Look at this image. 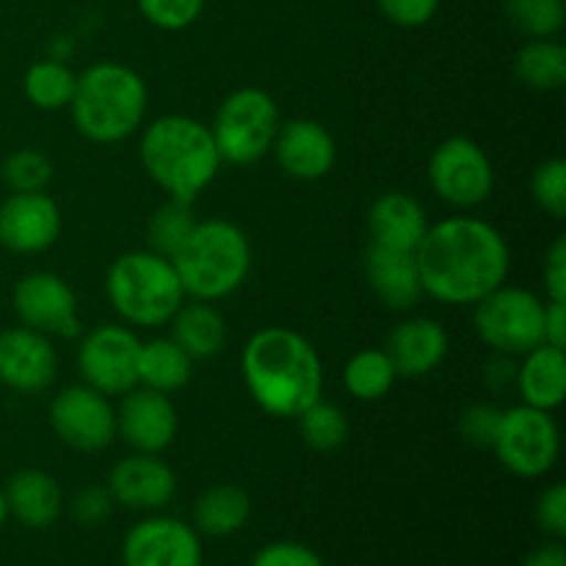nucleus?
<instances>
[{
	"mask_svg": "<svg viewBox=\"0 0 566 566\" xmlns=\"http://www.w3.org/2000/svg\"><path fill=\"white\" fill-rule=\"evenodd\" d=\"M415 260L423 296L457 307H473L486 293L506 285L512 269L506 238L475 216H453L431 224L415 249Z\"/></svg>",
	"mask_w": 566,
	"mask_h": 566,
	"instance_id": "1",
	"label": "nucleus"
},
{
	"mask_svg": "<svg viewBox=\"0 0 566 566\" xmlns=\"http://www.w3.org/2000/svg\"><path fill=\"white\" fill-rule=\"evenodd\" d=\"M243 385L271 418L296 420L324 392V363L307 337L287 326L254 332L241 354Z\"/></svg>",
	"mask_w": 566,
	"mask_h": 566,
	"instance_id": "2",
	"label": "nucleus"
},
{
	"mask_svg": "<svg viewBox=\"0 0 566 566\" xmlns=\"http://www.w3.org/2000/svg\"><path fill=\"white\" fill-rule=\"evenodd\" d=\"M138 158L149 180L169 199L193 202L221 169L213 133L205 122L166 114L142 130Z\"/></svg>",
	"mask_w": 566,
	"mask_h": 566,
	"instance_id": "3",
	"label": "nucleus"
},
{
	"mask_svg": "<svg viewBox=\"0 0 566 566\" xmlns=\"http://www.w3.org/2000/svg\"><path fill=\"white\" fill-rule=\"evenodd\" d=\"M149 92L144 77L119 61H97L77 75L72 125L94 144H119L144 125Z\"/></svg>",
	"mask_w": 566,
	"mask_h": 566,
	"instance_id": "4",
	"label": "nucleus"
},
{
	"mask_svg": "<svg viewBox=\"0 0 566 566\" xmlns=\"http://www.w3.org/2000/svg\"><path fill=\"white\" fill-rule=\"evenodd\" d=\"M186 298L219 302L232 296L252 271V243L227 219L197 221L191 235L171 254Z\"/></svg>",
	"mask_w": 566,
	"mask_h": 566,
	"instance_id": "5",
	"label": "nucleus"
},
{
	"mask_svg": "<svg viewBox=\"0 0 566 566\" xmlns=\"http://www.w3.org/2000/svg\"><path fill=\"white\" fill-rule=\"evenodd\" d=\"M105 293L114 313L138 329H160L186 302L171 260L153 249L119 254L105 276Z\"/></svg>",
	"mask_w": 566,
	"mask_h": 566,
	"instance_id": "6",
	"label": "nucleus"
},
{
	"mask_svg": "<svg viewBox=\"0 0 566 566\" xmlns=\"http://www.w3.org/2000/svg\"><path fill=\"white\" fill-rule=\"evenodd\" d=\"M280 125V105L263 88L243 86L227 94L210 127L221 164H258L274 147Z\"/></svg>",
	"mask_w": 566,
	"mask_h": 566,
	"instance_id": "7",
	"label": "nucleus"
},
{
	"mask_svg": "<svg viewBox=\"0 0 566 566\" xmlns=\"http://www.w3.org/2000/svg\"><path fill=\"white\" fill-rule=\"evenodd\" d=\"M473 324L481 343L495 354L520 359L545 343L542 321H545V302L525 287L501 285L473 304Z\"/></svg>",
	"mask_w": 566,
	"mask_h": 566,
	"instance_id": "8",
	"label": "nucleus"
},
{
	"mask_svg": "<svg viewBox=\"0 0 566 566\" xmlns=\"http://www.w3.org/2000/svg\"><path fill=\"white\" fill-rule=\"evenodd\" d=\"M492 451L503 468L517 479H542L556 464L562 434L553 412L517 403L501 412Z\"/></svg>",
	"mask_w": 566,
	"mask_h": 566,
	"instance_id": "9",
	"label": "nucleus"
},
{
	"mask_svg": "<svg viewBox=\"0 0 566 566\" xmlns=\"http://www.w3.org/2000/svg\"><path fill=\"white\" fill-rule=\"evenodd\" d=\"M138 354H142V340L130 326H94L77 346V370L83 385L108 398L125 396L138 387Z\"/></svg>",
	"mask_w": 566,
	"mask_h": 566,
	"instance_id": "10",
	"label": "nucleus"
},
{
	"mask_svg": "<svg viewBox=\"0 0 566 566\" xmlns=\"http://www.w3.org/2000/svg\"><path fill=\"white\" fill-rule=\"evenodd\" d=\"M429 182L442 202L470 210L490 199L495 188V169L479 142L468 136H453L431 153Z\"/></svg>",
	"mask_w": 566,
	"mask_h": 566,
	"instance_id": "11",
	"label": "nucleus"
},
{
	"mask_svg": "<svg viewBox=\"0 0 566 566\" xmlns=\"http://www.w3.org/2000/svg\"><path fill=\"white\" fill-rule=\"evenodd\" d=\"M48 420L53 434L72 451L99 453L116 440L114 403L88 385H72L55 392Z\"/></svg>",
	"mask_w": 566,
	"mask_h": 566,
	"instance_id": "12",
	"label": "nucleus"
},
{
	"mask_svg": "<svg viewBox=\"0 0 566 566\" xmlns=\"http://www.w3.org/2000/svg\"><path fill=\"white\" fill-rule=\"evenodd\" d=\"M11 304L22 326L36 329L48 337L81 335V315H77V296L64 276L53 271H31L20 276L11 293Z\"/></svg>",
	"mask_w": 566,
	"mask_h": 566,
	"instance_id": "13",
	"label": "nucleus"
},
{
	"mask_svg": "<svg viewBox=\"0 0 566 566\" xmlns=\"http://www.w3.org/2000/svg\"><path fill=\"white\" fill-rule=\"evenodd\" d=\"M125 566H202V542L177 517H147L133 525L122 542Z\"/></svg>",
	"mask_w": 566,
	"mask_h": 566,
	"instance_id": "14",
	"label": "nucleus"
},
{
	"mask_svg": "<svg viewBox=\"0 0 566 566\" xmlns=\"http://www.w3.org/2000/svg\"><path fill=\"white\" fill-rule=\"evenodd\" d=\"M59 376V354L48 335L28 326L0 332V385L20 396L48 390Z\"/></svg>",
	"mask_w": 566,
	"mask_h": 566,
	"instance_id": "15",
	"label": "nucleus"
},
{
	"mask_svg": "<svg viewBox=\"0 0 566 566\" xmlns=\"http://www.w3.org/2000/svg\"><path fill=\"white\" fill-rule=\"evenodd\" d=\"M119 398L116 437H122L136 453H164L175 442L180 426L171 398L142 385Z\"/></svg>",
	"mask_w": 566,
	"mask_h": 566,
	"instance_id": "16",
	"label": "nucleus"
},
{
	"mask_svg": "<svg viewBox=\"0 0 566 566\" xmlns=\"http://www.w3.org/2000/svg\"><path fill=\"white\" fill-rule=\"evenodd\" d=\"M61 235V208L44 191L11 193L0 202V247L14 254H39Z\"/></svg>",
	"mask_w": 566,
	"mask_h": 566,
	"instance_id": "17",
	"label": "nucleus"
},
{
	"mask_svg": "<svg viewBox=\"0 0 566 566\" xmlns=\"http://www.w3.org/2000/svg\"><path fill=\"white\" fill-rule=\"evenodd\" d=\"M114 503L133 512H160L177 495V475L160 453H136L119 459L108 473Z\"/></svg>",
	"mask_w": 566,
	"mask_h": 566,
	"instance_id": "18",
	"label": "nucleus"
},
{
	"mask_svg": "<svg viewBox=\"0 0 566 566\" xmlns=\"http://www.w3.org/2000/svg\"><path fill=\"white\" fill-rule=\"evenodd\" d=\"M271 153L287 177L298 182H313L332 171L337 160V144L321 122L291 119L276 130Z\"/></svg>",
	"mask_w": 566,
	"mask_h": 566,
	"instance_id": "19",
	"label": "nucleus"
},
{
	"mask_svg": "<svg viewBox=\"0 0 566 566\" xmlns=\"http://www.w3.org/2000/svg\"><path fill=\"white\" fill-rule=\"evenodd\" d=\"M448 332L442 329L440 321L434 318H407L390 332L387 337V357L392 368L403 379H420L429 376L446 363L448 357Z\"/></svg>",
	"mask_w": 566,
	"mask_h": 566,
	"instance_id": "20",
	"label": "nucleus"
},
{
	"mask_svg": "<svg viewBox=\"0 0 566 566\" xmlns=\"http://www.w3.org/2000/svg\"><path fill=\"white\" fill-rule=\"evenodd\" d=\"M365 280L379 302L390 310H409L423 296L415 252L370 243L365 252Z\"/></svg>",
	"mask_w": 566,
	"mask_h": 566,
	"instance_id": "21",
	"label": "nucleus"
},
{
	"mask_svg": "<svg viewBox=\"0 0 566 566\" xmlns=\"http://www.w3.org/2000/svg\"><path fill=\"white\" fill-rule=\"evenodd\" d=\"M9 517L25 528L44 531L64 512V492L59 481L39 468H22L3 486Z\"/></svg>",
	"mask_w": 566,
	"mask_h": 566,
	"instance_id": "22",
	"label": "nucleus"
},
{
	"mask_svg": "<svg viewBox=\"0 0 566 566\" xmlns=\"http://www.w3.org/2000/svg\"><path fill=\"white\" fill-rule=\"evenodd\" d=\"M429 227L423 205L403 191L381 193L368 210L370 243H379V247L415 252Z\"/></svg>",
	"mask_w": 566,
	"mask_h": 566,
	"instance_id": "23",
	"label": "nucleus"
},
{
	"mask_svg": "<svg viewBox=\"0 0 566 566\" xmlns=\"http://www.w3.org/2000/svg\"><path fill=\"white\" fill-rule=\"evenodd\" d=\"M523 363L517 365V387L523 403L534 409H545L553 412L564 403L566 398V352L564 348L547 346L539 343L536 348H531L528 354H523Z\"/></svg>",
	"mask_w": 566,
	"mask_h": 566,
	"instance_id": "24",
	"label": "nucleus"
},
{
	"mask_svg": "<svg viewBox=\"0 0 566 566\" xmlns=\"http://www.w3.org/2000/svg\"><path fill=\"white\" fill-rule=\"evenodd\" d=\"M171 340L197 363L210 359L224 348L227 321L210 302H182L180 310L171 315Z\"/></svg>",
	"mask_w": 566,
	"mask_h": 566,
	"instance_id": "25",
	"label": "nucleus"
},
{
	"mask_svg": "<svg viewBox=\"0 0 566 566\" xmlns=\"http://www.w3.org/2000/svg\"><path fill=\"white\" fill-rule=\"evenodd\" d=\"M252 501L235 484H216L193 503V531L210 539H227L249 523Z\"/></svg>",
	"mask_w": 566,
	"mask_h": 566,
	"instance_id": "26",
	"label": "nucleus"
},
{
	"mask_svg": "<svg viewBox=\"0 0 566 566\" xmlns=\"http://www.w3.org/2000/svg\"><path fill=\"white\" fill-rule=\"evenodd\" d=\"M193 376V359L177 346L171 337H155L142 343L138 354V385L149 387L155 392L182 390Z\"/></svg>",
	"mask_w": 566,
	"mask_h": 566,
	"instance_id": "27",
	"label": "nucleus"
},
{
	"mask_svg": "<svg viewBox=\"0 0 566 566\" xmlns=\"http://www.w3.org/2000/svg\"><path fill=\"white\" fill-rule=\"evenodd\" d=\"M514 77L534 92H558L566 83V48L556 39H528L512 61Z\"/></svg>",
	"mask_w": 566,
	"mask_h": 566,
	"instance_id": "28",
	"label": "nucleus"
},
{
	"mask_svg": "<svg viewBox=\"0 0 566 566\" xmlns=\"http://www.w3.org/2000/svg\"><path fill=\"white\" fill-rule=\"evenodd\" d=\"M75 86L77 75L59 59H44L31 64L25 72V81H22L28 103L39 111L70 108Z\"/></svg>",
	"mask_w": 566,
	"mask_h": 566,
	"instance_id": "29",
	"label": "nucleus"
},
{
	"mask_svg": "<svg viewBox=\"0 0 566 566\" xmlns=\"http://www.w3.org/2000/svg\"><path fill=\"white\" fill-rule=\"evenodd\" d=\"M396 379L398 374L385 348H363L348 359L343 370V385L357 401H379L392 390Z\"/></svg>",
	"mask_w": 566,
	"mask_h": 566,
	"instance_id": "30",
	"label": "nucleus"
},
{
	"mask_svg": "<svg viewBox=\"0 0 566 566\" xmlns=\"http://www.w3.org/2000/svg\"><path fill=\"white\" fill-rule=\"evenodd\" d=\"M298 434L304 446L318 453H332L348 440V418L337 403L318 398L298 415Z\"/></svg>",
	"mask_w": 566,
	"mask_h": 566,
	"instance_id": "31",
	"label": "nucleus"
},
{
	"mask_svg": "<svg viewBox=\"0 0 566 566\" xmlns=\"http://www.w3.org/2000/svg\"><path fill=\"white\" fill-rule=\"evenodd\" d=\"M509 25L525 39H556L566 22L564 0H503Z\"/></svg>",
	"mask_w": 566,
	"mask_h": 566,
	"instance_id": "32",
	"label": "nucleus"
},
{
	"mask_svg": "<svg viewBox=\"0 0 566 566\" xmlns=\"http://www.w3.org/2000/svg\"><path fill=\"white\" fill-rule=\"evenodd\" d=\"M197 227V216H193V202H182V199H169L160 205L153 213L147 224L149 249L164 258H171L177 249L186 243L191 230Z\"/></svg>",
	"mask_w": 566,
	"mask_h": 566,
	"instance_id": "33",
	"label": "nucleus"
},
{
	"mask_svg": "<svg viewBox=\"0 0 566 566\" xmlns=\"http://www.w3.org/2000/svg\"><path fill=\"white\" fill-rule=\"evenodd\" d=\"M3 180L11 193L44 191L53 180V164L44 153L33 147H22L3 160Z\"/></svg>",
	"mask_w": 566,
	"mask_h": 566,
	"instance_id": "34",
	"label": "nucleus"
},
{
	"mask_svg": "<svg viewBox=\"0 0 566 566\" xmlns=\"http://www.w3.org/2000/svg\"><path fill=\"white\" fill-rule=\"evenodd\" d=\"M531 193H534L539 210L562 221L566 216V160L547 158L545 164L536 166L534 177H531Z\"/></svg>",
	"mask_w": 566,
	"mask_h": 566,
	"instance_id": "35",
	"label": "nucleus"
},
{
	"mask_svg": "<svg viewBox=\"0 0 566 566\" xmlns=\"http://www.w3.org/2000/svg\"><path fill=\"white\" fill-rule=\"evenodd\" d=\"M138 14L160 31H186L199 20L205 0H136Z\"/></svg>",
	"mask_w": 566,
	"mask_h": 566,
	"instance_id": "36",
	"label": "nucleus"
},
{
	"mask_svg": "<svg viewBox=\"0 0 566 566\" xmlns=\"http://www.w3.org/2000/svg\"><path fill=\"white\" fill-rule=\"evenodd\" d=\"M501 407L495 403H470L468 409L459 418V434L468 446L475 448H492V440H495L497 423H501Z\"/></svg>",
	"mask_w": 566,
	"mask_h": 566,
	"instance_id": "37",
	"label": "nucleus"
},
{
	"mask_svg": "<svg viewBox=\"0 0 566 566\" xmlns=\"http://www.w3.org/2000/svg\"><path fill=\"white\" fill-rule=\"evenodd\" d=\"M114 497H111L108 486H83V490H77L75 495H72L70 501V514L72 520H75L77 525H83V528H94V525H103L105 520L111 517V512H114Z\"/></svg>",
	"mask_w": 566,
	"mask_h": 566,
	"instance_id": "38",
	"label": "nucleus"
},
{
	"mask_svg": "<svg viewBox=\"0 0 566 566\" xmlns=\"http://www.w3.org/2000/svg\"><path fill=\"white\" fill-rule=\"evenodd\" d=\"M249 566H324V558L302 542H271L254 553Z\"/></svg>",
	"mask_w": 566,
	"mask_h": 566,
	"instance_id": "39",
	"label": "nucleus"
},
{
	"mask_svg": "<svg viewBox=\"0 0 566 566\" xmlns=\"http://www.w3.org/2000/svg\"><path fill=\"white\" fill-rule=\"evenodd\" d=\"M385 20L398 28H420L434 20L440 0H376Z\"/></svg>",
	"mask_w": 566,
	"mask_h": 566,
	"instance_id": "40",
	"label": "nucleus"
},
{
	"mask_svg": "<svg viewBox=\"0 0 566 566\" xmlns=\"http://www.w3.org/2000/svg\"><path fill=\"white\" fill-rule=\"evenodd\" d=\"M536 523L545 534L553 539H564L566 536V486L553 484L536 501Z\"/></svg>",
	"mask_w": 566,
	"mask_h": 566,
	"instance_id": "41",
	"label": "nucleus"
},
{
	"mask_svg": "<svg viewBox=\"0 0 566 566\" xmlns=\"http://www.w3.org/2000/svg\"><path fill=\"white\" fill-rule=\"evenodd\" d=\"M547 302H566V238L558 235L545 254Z\"/></svg>",
	"mask_w": 566,
	"mask_h": 566,
	"instance_id": "42",
	"label": "nucleus"
},
{
	"mask_svg": "<svg viewBox=\"0 0 566 566\" xmlns=\"http://www.w3.org/2000/svg\"><path fill=\"white\" fill-rule=\"evenodd\" d=\"M547 346L566 348V302H545V321H542Z\"/></svg>",
	"mask_w": 566,
	"mask_h": 566,
	"instance_id": "43",
	"label": "nucleus"
},
{
	"mask_svg": "<svg viewBox=\"0 0 566 566\" xmlns=\"http://www.w3.org/2000/svg\"><path fill=\"white\" fill-rule=\"evenodd\" d=\"M523 566H566V551L562 542H551V545H542L536 551H531L525 556Z\"/></svg>",
	"mask_w": 566,
	"mask_h": 566,
	"instance_id": "44",
	"label": "nucleus"
},
{
	"mask_svg": "<svg viewBox=\"0 0 566 566\" xmlns=\"http://www.w3.org/2000/svg\"><path fill=\"white\" fill-rule=\"evenodd\" d=\"M6 520H9V509H6V495H3V486H0V528L6 525Z\"/></svg>",
	"mask_w": 566,
	"mask_h": 566,
	"instance_id": "45",
	"label": "nucleus"
}]
</instances>
